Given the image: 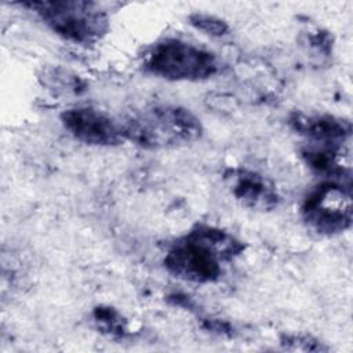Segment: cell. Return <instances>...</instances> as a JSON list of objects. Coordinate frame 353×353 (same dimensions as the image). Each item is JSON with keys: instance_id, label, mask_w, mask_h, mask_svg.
Instances as JSON below:
<instances>
[{"instance_id": "4", "label": "cell", "mask_w": 353, "mask_h": 353, "mask_svg": "<svg viewBox=\"0 0 353 353\" xmlns=\"http://www.w3.org/2000/svg\"><path fill=\"white\" fill-rule=\"evenodd\" d=\"M146 68L153 74L167 80L197 81L215 74L218 61L212 52L194 44L165 39L149 51Z\"/></svg>"}, {"instance_id": "10", "label": "cell", "mask_w": 353, "mask_h": 353, "mask_svg": "<svg viewBox=\"0 0 353 353\" xmlns=\"http://www.w3.org/2000/svg\"><path fill=\"white\" fill-rule=\"evenodd\" d=\"M189 22L199 30L210 34V36H223L229 30L228 23L215 17V15H208L203 12H194L189 15Z\"/></svg>"}, {"instance_id": "6", "label": "cell", "mask_w": 353, "mask_h": 353, "mask_svg": "<svg viewBox=\"0 0 353 353\" xmlns=\"http://www.w3.org/2000/svg\"><path fill=\"white\" fill-rule=\"evenodd\" d=\"M61 121L70 135L87 145L109 146L124 139L121 123L94 108L68 109L61 114Z\"/></svg>"}, {"instance_id": "2", "label": "cell", "mask_w": 353, "mask_h": 353, "mask_svg": "<svg viewBox=\"0 0 353 353\" xmlns=\"http://www.w3.org/2000/svg\"><path fill=\"white\" fill-rule=\"evenodd\" d=\"M123 137L145 149H170L197 141L203 134L200 120L174 105L148 108L121 123Z\"/></svg>"}, {"instance_id": "8", "label": "cell", "mask_w": 353, "mask_h": 353, "mask_svg": "<svg viewBox=\"0 0 353 353\" xmlns=\"http://www.w3.org/2000/svg\"><path fill=\"white\" fill-rule=\"evenodd\" d=\"M290 125L298 134L309 138L312 143L342 146L349 139L350 121L334 116L305 114L295 112L290 116Z\"/></svg>"}, {"instance_id": "5", "label": "cell", "mask_w": 353, "mask_h": 353, "mask_svg": "<svg viewBox=\"0 0 353 353\" xmlns=\"http://www.w3.org/2000/svg\"><path fill=\"white\" fill-rule=\"evenodd\" d=\"M302 216L320 234L331 236L347 230L353 219L349 189L335 182L320 183L305 199Z\"/></svg>"}, {"instance_id": "3", "label": "cell", "mask_w": 353, "mask_h": 353, "mask_svg": "<svg viewBox=\"0 0 353 353\" xmlns=\"http://www.w3.org/2000/svg\"><path fill=\"white\" fill-rule=\"evenodd\" d=\"M23 6L33 10L58 36L76 44L95 43L109 28L108 15L94 1H29Z\"/></svg>"}, {"instance_id": "9", "label": "cell", "mask_w": 353, "mask_h": 353, "mask_svg": "<svg viewBox=\"0 0 353 353\" xmlns=\"http://www.w3.org/2000/svg\"><path fill=\"white\" fill-rule=\"evenodd\" d=\"M94 320L98 328L109 335L121 336L125 332V321L121 314L109 306H99L94 310Z\"/></svg>"}, {"instance_id": "11", "label": "cell", "mask_w": 353, "mask_h": 353, "mask_svg": "<svg viewBox=\"0 0 353 353\" xmlns=\"http://www.w3.org/2000/svg\"><path fill=\"white\" fill-rule=\"evenodd\" d=\"M281 343L290 350H309V352L327 350V347L321 346V343L317 339H313L309 335H285L281 339Z\"/></svg>"}, {"instance_id": "1", "label": "cell", "mask_w": 353, "mask_h": 353, "mask_svg": "<svg viewBox=\"0 0 353 353\" xmlns=\"http://www.w3.org/2000/svg\"><path fill=\"white\" fill-rule=\"evenodd\" d=\"M232 234L205 225H197L168 250L164 263L176 277L192 283H211L221 277L222 265L243 251Z\"/></svg>"}, {"instance_id": "7", "label": "cell", "mask_w": 353, "mask_h": 353, "mask_svg": "<svg viewBox=\"0 0 353 353\" xmlns=\"http://www.w3.org/2000/svg\"><path fill=\"white\" fill-rule=\"evenodd\" d=\"M225 178L236 200L248 208L269 211L279 203V194L272 182L258 172L230 170Z\"/></svg>"}]
</instances>
